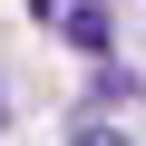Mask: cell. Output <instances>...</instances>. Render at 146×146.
I'll return each mask as SVG.
<instances>
[{
	"instance_id": "3",
	"label": "cell",
	"mask_w": 146,
	"mask_h": 146,
	"mask_svg": "<svg viewBox=\"0 0 146 146\" xmlns=\"http://www.w3.org/2000/svg\"><path fill=\"white\" fill-rule=\"evenodd\" d=\"M68 146H127V136H107V127H78V136H68Z\"/></svg>"
},
{
	"instance_id": "2",
	"label": "cell",
	"mask_w": 146,
	"mask_h": 146,
	"mask_svg": "<svg viewBox=\"0 0 146 146\" xmlns=\"http://www.w3.org/2000/svg\"><path fill=\"white\" fill-rule=\"evenodd\" d=\"M88 98H98V107H117V98H136V78H127V68L107 58V68H98V78H88Z\"/></svg>"
},
{
	"instance_id": "1",
	"label": "cell",
	"mask_w": 146,
	"mask_h": 146,
	"mask_svg": "<svg viewBox=\"0 0 146 146\" xmlns=\"http://www.w3.org/2000/svg\"><path fill=\"white\" fill-rule=\"evenodd\" d=\"M58 20V39H78V49H98L107 58V39H117V10H107V0H78V10H49Z\"/></svg>"
}]
</instances>
